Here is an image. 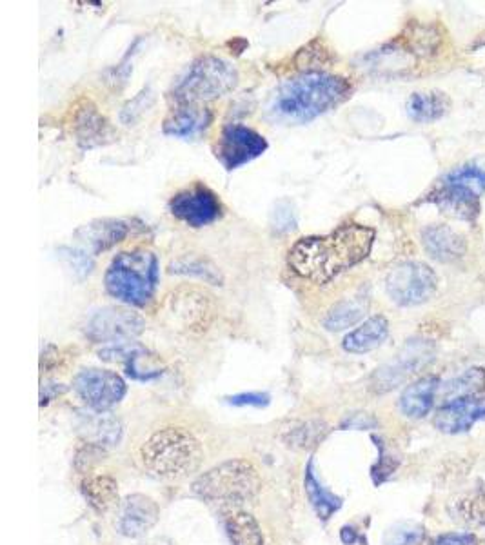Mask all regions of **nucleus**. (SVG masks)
I'll list each match as a JSON object with an SVG mask.
<instances>
[{
	"mask_svg": "<svg viewBox=\"0 0 485 545\" xmlns=\"http://www.w3.org/2000/svg\"><path fill=\"white\" fill-rule=\"evenodd\" d=\"M375 238V229L355 222L344 224L327 235L300 238L289 249V268L311 284L326 286L364 262Z\"/></svg>",
	"mask_w": 485,
	"mask_h": 545,
	"instance_id": "obj_1",
	"label": "nucleus"
},
{
	"mask_svg": "<svg viewBox=\"0 0 485 545\" xmlns=\"http://www.w3.org/2000/svg\"><path fill=\"white\" fill-rule=\"evenodd\" d=\"M353 93L346 77L326 71H306L286 80L273 91L268 104L269 119L284 124H307L344 104Z\"/></svg>",
	"mask_w": 485,
	"mask_h": 545,
	"instance_id": "obj_2",
	"label": "nucleus"
},
{
	"mask_svg": "<svg viewBox=\"0 0 485 545\" xmlns=\"http://www.w3.org/2000/svg\"><path fill=\"white\" fill-rule=\"evenodd\" d=\"M159 258L148 249L120 251L104 275L109 297L128 308H144L159 288Z\"/></svg>",
	"mask_w": 485,
	"mask_h": 545,
	"instance_id": "obj_3",
	"label": "nucleus"
},
{
	"mask_svg": "<svg viewBox=\"0 0 485 545\" xmlns=\"http://www.w3.org/2000/svg\"><path fill=\"white\" fill-rule=\"evenodd\" d=\"M202 458L200 442L184 427H164L140 447L142 466L160 480L186 478L197 471Z\"/></svg>",
	"mask_w": 485,
	"mask_h": 545,
	"instance_id": "obj_4",
	"label": "nucleus"
},
{
	"mask_svg": "<svg viewBox=\"0 0 485 545\" xmlns=\"http://www.w3.org/2000/svg\"><path fill=\"white\" fill-rule=\"evenodd\" d=\"M262 480L248 460H228L193 482V493L209 504L237 507L255 500Z\"/></svg>",
	"mask_w": 485,
	"mask_h": 545,
	"instance_id": "obj_5",
	"label": "nucleus"
},
{
	"mask_svg": "<svg viewBox=\"0 0 485 545\" xmlns=\"http://www.w3.org/2000/svg\"><path fill=\"white\" fill-rule=\"evenodd\" d=\"M238 86V71L231 62L217 55H204L191 62L180 77L171 97L179 106H198L222 99Z\"/></svg>",
	"mask_w": 485,
	"mask_h": 545,
	"instance_id": "obj_6",
	"label": "nucleus"
},
{
	"mask_svg": "<svg viewBox=\"0 0 485 545\" xmlns=\"http://www.w3.org/2000/svg\"><path fill=\"white\" fill-rule=\"evenodd\" d=\"M484 193L485 168L471 162L447 173L426 200L449 217L473 222L480 215V200Z\"/></svg>",
	"mask_w": 485,
	"mask_h": 545,
	"instance_id": "obj_7",
	"label": "nucleus"
},
{
	"mask_svg": "<svg viewBox=\"0 0 485 545\" xmlns=\"http://www.w3.org/2000/svg\"><path fill=\"white\" fill-rule=\"evenodd\" d=\"M438 289L435 269L418 260L396 264L387 273L386 291L396 306L415 308L429 302Z\"/></svg>",
	"mask_w": 485,
	"mask_h": 545,
	"instance_id": "obj_8",
	"label": "nucleus"
},
{
	"mask_svg": "<svg viewBox=\"0 0 485 545\" xmlns=\"http://www.w3.org/2000/svg\"><path fill=\"white\" fill-rule=\"evenodd\" d=\"M436 347L429 340H409L406 346L398 351L391 362L377 369L373 375V389L377 393H387L395 387L402 386L409 378L435 358Z\"/></svg>",
	"mask_w": 485,
	"mask_h": 545,
	"instance_id": "obj_9",
	"label": "nucleus"
},
{
	"mask_svg": "<svg viewBox=\"0 0 485 545\" xmlns=\"http://www.w3.org/2000/svg\"><path fill=\"white\" fill-rule=\"evenodd\" d=\"M73 389L86 406L97 413H104L122 402V398L126 397L128 386L119 373L91 367V369H82L75 377Z\"/></svg>",
	"mask_w": 485,
	"mask_h": 545,
	"instance_id": "obj_10",
	"label": "nucleus"
},
{
	"mask_svg": "<svg viewBox=\"0 0 485 545\" xmlns=\"http://www.w3.org/2000/svg\"><path fill=\"white\" fill-rule=\"evenodd\" d=\"M268 148L266 137L255 129L244 124H228L220 131L215 157L228 171H235L262 157Z\"/></svg>",
	"mask_w": 485,
	"mask_h": 545,
	"instance_id": "obj_11",
	"label": "nucleus"
},
{
	"mask_svg": "<svg viewBox=\"0 0 485 545\" xmlns=\"http://www.w3.org/2000/svg\"><path fill=\"white\" fill-rule=\"evenodd\" d=\"M146 322L129 308L99 309L86 324V337L95 344H126L144 333Z\"/></svg>",
	"mask_w": 485,
	"mask_h": 545,
	"instance_id": "obj_12",
	"label": "nucleus"
},
{
	"mask_svg": "<svg viewBox=\"0 0 485 545\" xmlns=\"http://www.w3.org/2000/svg\"><path fill=\"white\" fill-rule=\"evenodd\" d=\"M169 213L189 228H206L222 218L224 206L213 189L195 184L169 200Z\"/></svg>",
	"mask_w": 485,
	"mask_h": 545,
	"instance_id": "obj_13",
	"label": "nucleus"
},
{
	"mask_svg": "<svg viewBox=\"0 0 485 545\" xmlns=\"http://www.w3.org/2000/svg\"><path fill=\"white\" fill-rule=\"evenodd\" d=\"M485 418V393L442 404L436 411L435 426L446 435H460Z\"/></svg>",
	"mask_w": 485,
	"mask_h": 545,
	"instance_id": "obj_14",
	"label": "nucleus"
},
{
	"mask_svg": "<svg viewBox=\"0 0 485 545\" xmlns=\"http://www.w3.org/2000/svg\"><path fill=\"white\" fill-rule=\"evenodd\" d=\"M129 233H131V226L126 220L99 218L77 229L75 237L84 248L88 249V253L99 255L102 251H108L120 242H124Z\"/></svg>",
	"mask_w": 485,
	"mask_h": 545,
	"instance_id": "obj_15",
	"label": "nucleus"
},
{
	"mask_svg": "<svg viewBox=\"0 0 485 545\" xmlns=\"http://www.w3.org/2000/svg\"><path fill=\"white\" fill-rule=\"evenodd\" d=\"M160 509L153 498L146 495H129L122 502L120 533L128 538H140L157 526Z\"/></svg>",
	"mask_w": 485,
	"mask_h": 545,
	"instance_id": "obj_16",
	"label": "nucleus"
},
{
	"mask_svg": "<svg viewBox=\"0 0 485 545\" xmlns=\"http://www.w3.org/2000/svg\"><path fill=\"white\" fill-rule=\"evenodd\" d=\"M73 131L82 148H95L100 144H108L113 139V129L108 120L100 115L99 108L91 100H82L77 106L73 117Z\"/></svg>",
	"mask_w": 485,
	"mask_h": 545,
	"instance_id": "obj_17",
	"label": "nucleus"
},
{
	"mask_svg": "<svg viewBox=\"0 0 485 545\" xmlns=\"http://www.w3.org/2000/svg\"><path fill=\"white\" fill-rule=\"evenodd\" d=\"M422 244H424V249L429 257L435 258L436 262H444V264L456 262V260L464 258L467 253L466 237L444 224L427 226L422 231Z\"/></svg>",
	"mask_w": 485,
	"mask_h": 545,
	"instance_id": "obj_18",
	"label": "nucleus"
},
{
	"mask_svg": "<svg viewBox=\"0 0 485 545\" xmlns=\"http://www.w3.org/2000/svg\"><path fill=\"white\" fill-rule=\"evenodd\" d=\"M213 124V111L200 106H179L169 113L162 131L175 139H195Z\"/></svg>",
	"mask_w": 485,
	"mask_h": 545,
	"instance_id": "obj_19",
	"label": "nucleus"
},
{
	"mask_svg": "<svg viewBox=\"0 0 485 545\" xmlns=\"http://www.w3.org/2000/svg\"><path fill=\"white\" fill-rule=\"evenodd\" d=\"M440 389V378L435 375L420 378L406 387L400 397V411L407 418H424L431 413L435 406L436 395Z\"/></svg>",
	"mask_w": 485,
	"mask_h": 545,
	"instance_id": "obj_20",
	"label": "nucleus"
},
{
	"mask_svg": "<svg viewBox=\"0 0 485 545\" xmlns=\"http://www.w3.org/2000/svg\"><path fill=\"white\" fill-rule=\"evenodd\" d=\"M447 513L462 526L471 527V529L484 527L485 486L478 484L453 496L451 502L447 504Z\"/></svg>",
	"mask_w": 485,
	"mask_h": 545,
	"instance_id": "obj_21",
	"label": "nucleus"
},
{
	"mask_svg": "<svg viewBox=\"0 0 485 545\" xmlns=\"http://www.w3.org/2000/svg\"><path fill=\"white\" fill-rule=\"evenodd\" d=\"M389 337V322L384 315H373L367 318L366 322H362L357 329L349 331L342 347L347 353L353 355H364L373 349L382 346Z\"/></svg>",
	"mask_w": 485,
	"mask_h": 545,
	"instance_id": "obj_22",
	"label": "nucleus"
},
{
	"mask_svg": "<svg viewBox=\"0 0 485 545\" xmlns=\"http://www.w3.org/2000/svg\"><path fill=\"white\" fill-rule=\"evenodd\" d=\"M367 309H369V298L364 293L342 298L329 308L326 317L322 320V326L333 333L344 331L366 317Z\"/></svg>",
	"mask_w": 485,
	"mask_h": 545,
	"instance_id": "obj_23",
	"label": "nucleus"
},
{
	"mask_svg": "<svg viewBox=\"0 0 485 545\" xmlns=\"http://www.w3.org/2000/svg\"><path fill=\"white\" fill-rule=\"evenodd\" d=\"M451 108V100L442 91L413 93L407 100V115L415 122H435L440 120Z\"/></svg>",
	"mask_w": 485,
	"mask_h": 545,
	"instance_id": "obj_24",
	"label": "nucleus"
},
{
	"mask_svg": "<svg viewBox=\"0 0 485 545\" xmlns=\"http://www.w3.org/2000/svg\"><path fill=\"white\" fill-rule=\"evenodd\" d=\"M304 487H306L307 498H309V502L315 509L318 518L329 520L342 507V498H338L331 491H327L326 487L322 486V482L318 480L315 467H313V460L307 464Z\"/></svg>",
	"mask_w": 485,
	"mask_h": 545,
	"instance_id": "obj_25",
	"label": "nucleus"
},
{
	"mask_svg": "<svg viewBox=\"0 0 485 545\" xmlns=\"http://www.w3.org/2000/svg\"><path fill=\"white\" fill-rule=\"evenodd\" d=\"M485 393V371L480 367L467 369L464 375L451 380L446 386H440L438 395L442 404L460 400V398L476 397Z\"/></svg>",
	"mask_w": 485,
	"mask_h": 545,
	"instance_id": "obj_26",
	"label": "nucleus"
},
{
	"mask_svg": "<svg viewBox=\"0 0 485 545\" xmlns=\"http://www.w3.org/2000/svg\"><path fill=\"white\" fill-rule=\"evenodd\" d=\"M171 275H184V277L198 278L204 280L211 286H222L224 277L220 269L209 260V258L197 257V255H186L169 264Z\"/></svg>",
	"mask_w": 485,
	"mask_h": 545,
	"instance_id": "obj_27",
	"label": "nucleus"
},
{
	"mask_svg": "<svg viewBox=\"0 0 485 545\" xmlns=\"http://www.w3.org/2000/svg\"><path fill=\"white\" fill-rule=\"evenodd\" d=\"M326 424L322 420H307V422H293L288 427H282V440L289 447L297 449H311L317 447L327 435Z\"/></svg>",
	"mask_w": 485,
	"mask_h": 545,
	"instance_id": "obj_28",
	"label": "nucleus"
},
{
	"mask_svg": "<svg viewBox=\"0 0 485 545\" xmlns=\"http://www.w3.org/2000/svg\"><path fill=\"white\" fill-rule=\"evenodd\" d=\"M226 531L231 545H264L262 529L257 520L246 511L229 513L226 518Z\"/></svg>",
	"mask_w": 485,
	"mask_h": 545,
	"instance_id": "obj_29",
	"label": "nucleus"
},
{
	"mask_svg": "<svg viewBox=\"0 0 485 545\" xmlns=\"http://www.w3.org/2000/svg\"><path fill=\"white\" fill-rule=\"evenodd\" d=\"M86 500L99 513H106L109 507L119 502V486L111 476H95L82 486Z\"/></svg>",
	"mask_w": 485,
	"mask_h": 545,
	"instance_id": "obj_30",
	"label": "nucleus"
},
{
	"mask_svg": "<svg viewBox=\"0 0 485 545\" xmlns=\"http://www.w3.org/2000/svg\"><path fill=\"white\" fill-rule=\"evenodd\" d=\"M91 435H93V446H117L122 436V426L119 420L111 417H97L88 424Z\"/></svg>",
	"mask_w": 485,
	"mask_h": 545,
	"instance_id": "obj_31",
	"label": "nucleus"
},
{
	"mask_svg": "<svg viewBox=\"0 0 485 545\" xmlns=\"http://www.w3.org/2000/svg\"><path fill=\"white\" fill-rule=\"evenodd\" d=\"M426 536L424 527L418 524H396L387 529L384 535V545H418Z\"/></svg>",
	"mask_w": 485,
	"mask_h": 545,
	"instance_id": "obj_32",
	"label": "nucleus"
},
{
	"mask_svg": "<svg viewBox=\"0 0 485 545\" xmlns=\"http://www.w3.org/2000/svg\"><path fill=\"white\" fill-rule=\"evenodd\" d=\"M271 228L280 235L291 233L297 229V213L289 200H278L275 208L271 211Z\"/></svg>",
	"mask_w": 485,
	"mask_h": 545,
	"instance_id": "obj_33",
	"label": "nucleus"
},
{
	"mask_svg": "<svg viewBox=\"0 0 485 545\" xmlns=\"http://www.w3.org/2000/svg\"><path fill=\"white\" fill-rule=\"evenodd\" d=\"M151 102H153L151 90L146 88V90L140 91L135 99L124 106V111H122V122H126L128 126H131L133 122H137V119H140V115H142L144 111H148Z\"/></svg>",
	"mask_w": 485,
	"mask_h": 545,
	"instance_id": "obj_34",
	"label": "nucleus"
},
{
	"mask_svg": "<svg viewBox=\"0 0 485 545\" xmlns=\"http://www.w3.org/2000/svg\"><path fill=\"white\" fill-rule=\"evenodd\" d=\"M62 251L68 253L66 258H68L71 268L75 269V273H80L82 277L90 275L91 269H93V260H91L90 253L79 251V249H62Z\"/></svg>",
	"mask_w": 485,
	"mask_h": 545,
	"instance_id": "obj_35",
	"label": "nucleus"
},
{
	"mask_svg": "<svg viewBox=\"0 0 485 545\" xmlns=\"http://www.w3.org/2000/svg\"><path fill=\"white\" fill-rule=\"evenodd\" d=\"M268 393H240V395H233L228 398V404L231 406H253V407H266L269 404Z\"/></svg>",
	"mask_w": 485,
	"mask_h": 545,
	"instance_id": "obj_36",
	"label": "nucleus"
},
{
	"mask_svg": "<svg viewBox=\"0 0 485 545\" xmlns=\"http://www.w3.org/2000/svg\"><path fill=\"white\" fill-rule=\"evenodd\" d=\"M431 545H476V536L473 533H446Z\"/></svg>",
	"mask_w": 485,
	"mask_h": 545,
	"instance_id": "obj_37",
	"label": "nucleus"
},
{
	"mask_svg": "<svg viewBox=\"0 0 485 545\" xmlns=\"http://www.w3.org/2000/svg\"><path fill=\"white\" fill-rule=\"evenodd\" d=\"M355 540H357V533H355V529H351V527H344L342 529V542L347 545L355 544Z\"/></svg>",
	"mask_w": 485,
	"mask_h": 545,
	"instance_id": "obj_38",
	"label": "nucleus"
}]
</instances>
